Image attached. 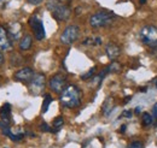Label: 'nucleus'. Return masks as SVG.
I'll list each match as a JSON object with an SVG mask.
<instances>
[{
	"instance_id": "1",
	"label": "nucleus",
	"mask_w": 157,
	"mask_h": 148,
	"mask_svg": "<svg viewBox=\"0 0 157 148\" xmlns=\"http://www.w3.org/2000/svg\"><path fill=\"white\" fill-rule=\"evenodd\" d=\"M60 105L67 109H75L81 104V93L75 86H68L60 93Z\"/></svg>"
},
{
	"instance_id": "2",
	"label": "nucleus",
	"mask_w": 157,
	"mask_h": 148,
	"mask_svg": "<svg viewBox=\"0 0 157 148\" xmlns=\"http://www.w3.org/2000/svg\"><path fill=\"white\" fill-rule=\"evenodd\" d=\"M46 7L52 13L53 18L59 20V22L68 20L70 15H71V10L67 5L60 2L59 0H47Z\"/></svg>"
},
{
	"instance_id": "3",
	"label": "nucleus",
	"mask_w": 157,
	"mask_h": 148,
	"mask_svg": "<svg viewBox=\"0 0 157 148\" xmlns=\"http://www.w3.org/2000/svg\"><path fill=\"white\" fill-rule=\"evenodd\" d=\"M139 39L146 46L154 48L157 46V27L155 25H145L139 31Z\"/></svg>"
},
{
	"instance_id": "4",
	"label": "nucleus",
	"mask_w": 157,
	"mask_h": 148,
	"mask_svg": "<svg viewBox=\"0 0 157 148\" xmlns=\"http://www.w3.org/2000/svg\"><path fill=\"white\" fill-rule=\"evenodd\" d=\"M115 17H116V16H115L113 12L99 11V12H96L94 15L91 16V18H90V24H91V27H93V28L105 27V25L110 24Z\"/></svg>"
},
{
	"instance_id": "5",
	"label": "nucleus",
	"mask_w": 157,
	"mask_h": 148,
	"mask_svg": "<svg viewBox=\"0 0 157 148\" xmlns=\"http://www.w3.org/2000/svg\"><path fill=\"white\" fill-rule=\"evenodd\" d=\"M78 35H80V29L78 25H74V24L68 25L60 35V42L63 45H71L78 40Z\"/></svg>"
},
{
	"instance_id": "6",
	"label": "nucleus",
	"mask_w": 157,
	"mask_h": 148,
	"mask_svg": "<svg viewBox=\"0 0 157 148\" xmlns=\"http://www.w3.org/2000/svg\"><path fill=\"white\" fill-rule=\"evenodd\" d=\"M29 25L32 27L33 31H34V36L36 40H44L45 39V28H44V23L42 20L36 16V15H33L30 18H29Z\"/></svg>"
},
{
	"instance_id": "7",
	"label": "nucleus",
	"mask_w": 157,
	"mask_h": 148,
	"mask_svg": "<svg viewBox=\"0 0 157 148\" xmlns=\"http://www.w3.org/2000/svg\"><path fill=\"white\" fill-rule=\"evenodd\" d=\"M48 87L51 88V91H53L55 93H62L68 87L65 76H63L62 74L55 75L53 77H51V80L48 82Z\"/></svg>"
},
{
	"instance_id": "8",
	"label": "nucleus",
	"mask_w": 157,
	"mask_h": 148,
	"mask_svg": "<svg viewBox=\"0 0 157 148\" xmlns=\"http://www.w3.org/2000/svg\"><path fill=\"white\" fill-rule=\"evenodd\" d=\"M44 87H45V75L35 74L33 76L32 81L29 82V89L32 94L38 95L40 92L44 91Z\"/></svg>"
},
{
	"instance_id": "9",
	"label": "nucleus",
	"mask_w": 157,
	"mask_h": 148,
	"mask_svg": "<svg viewBox=\"0 0 157 148\" xmlns=\"http://www.w3.org/2000/svg\"><path fill=\"white\" fill-rule=\"evenodd\" d=\"M35 75V72L30 69V68H23V69H21L18 70L15 76H13V78L16 80V81H20V82H30L32 81V78H33V76Z\"/></svg>"
},
{
	"instance_id": "10",
	"label": "nucleus",
	"mask_w": 157,
	"mask_h": 148,
	"mask_svg": "<svg viewBox=\"0 0 157 148\" xmlns=\"http://www.w3.org/2000/svg\"><path fill=\"white\" fill-rule=\"evenodd\" d=\"M12 46L11 43V39L9 36V33H7V29L2 25H0V48L2 51H6V50H10Z\"/></svg>"
},
{
	"instance_id": "11",
	"label": "nucleus",
	"mask_w": 157,
	"mask_h": 148,
	"mask_svg": "<svg viewBox=\"0 0 157 148\" xmlns=\"http://www.w3.org/2000/svg\"><path fill=\"white\" fill-rule=\"evenodd\" d=\"M105 52H106V56L110 60H115L120 57V53H121V50L117 45L113 43V42H109L105 47Z\"/></svg>"
},
{
	"instance_id": "12",
	"label": "nucleus",
	"mask_w": 157,
	"mask_h": 148,
	"mask_svg": "<svg viewBox=\"0 0 157 148\" xmlns=\"http://www.w3.org/2000/svg\"><path fill=\"white\" fill-rule=\"evenodd\" d=\"M7 33H9V36L11 40H18L21 36V33H22V25L20 23H11L7 28Z\"/></svg>"
},
{
	"instance_id": "13",
	"label": "nucleus",
	"mask_w": 157,
	"mask_h": 148,
	"mask_svg": "<svg viewBox=\"0 0 157 148\" xmlns=\"http://www.w3.org/2000/svg\"><path fill=\"white\" fill-rule=\"evenodd\" d=\"M0 118H1V120L10 122V119H11V105L10 104L2 105V107L0 109Z\"/></svg>"
},
{
	"instance_id": "14",
	"label": "nucleus",
	"mask_w": 157,
	"mask_h": 148,
	"mask_svg": "<svg viewBox=\"0 0 157 148\" xmlns=\"http://www.w3.org/2000/svg\"><path fill=\"white\" fill-rule=\"evenodd\" d=\"M33 45V37L29 34H25L24 36L21 39L20 42V50L21 51H28Z\"/></svg>"
},
{
	"instance_id": "15",
	"label": "nucleus",
	"mask_w": 157,
	"mask_h": 148,
	"mask_svg": "<svg viewBox=\"0 0 157 148\" xmlns=\"http://www.w3.org/2000/svg\"><path fill=\"white\" fill-rule=\"evenodd\" d=\"M113 109H114V99H113V98H108V99L104 101L103 106H101L103 114H104V116H109L110 112L113 111Z\"/></svg>"
},
{
	"instance_id": "16",
	"label": "nucleus",
	"mask_w": 157,
	"mask_h": 148,
	"mask_svg": "<svg viewBox=\"0 0 157 148\" xmlns=\"http://www.w3.org/2000/svg\"><path fill=\"white\" fill-rule=\"evenodd\" d=\"M51 102H52V96H51L50 94H46V95H45V98H44L42 107H41L42 113H46V112L48 111V106L51 105Z\"/></svg>"
},
{
	"instance_id": "17",
	"label": "nucleus",
	"mask_w": 157,
	"mask_h": 148,
	"mask_svg": "<svg viewBox=\"0 0 157 148\" xmlns=\"http://www.w3.org/2000/svg\"><path fill=\"white\" fill-rule=\"evenodd\" d=\"M63 124H64L63 117H57V118L53 120V129H51V131H52V132H57V131L62 128Z\"/></svg>"
},
{
	"instance_id": "18",
	"label": "nucleus",
	"mask_w": 157,
	"mask_h": 148,
	"mask_svg": "<svg viewBox=\"0 0 157 148\" xmlns=\"http://www.w3.org/2000/svg\"><path fill=\"white\" fill-rule=\"evenodd\" d=\"M23 136H24V132L21 131V130L16 131V132H15L13 130H11V132H10V135H9V137H10L12 141H20V140L23 139Z\"/></svg>"
},
{
	"instance_id": "19",
	"label": "nucleus",
	"mask_w": 157,
	"mask_h": 148,
	"mask_svg": "<svg viewBox=\"0 0 157 148\" xmlns=\"http://www.w3.org/2000/svg\"><path fill=\"white\" fill-rule=\"evenodd\" d=\"M141 120H143V124L145 125V127H149V125H151L152 123H154V119H152V116L150 114V113H143V118H141Z\"/></svg>"
},
{
	"instance_id": "20",
	"label": "nucleus",
	"mask_w": 157,
	"mask_h": 148,
	"mask_svg": "<svg viewBox=\"0 0 157 148\" xmlns=\"http://www.w3.org/2000/svg\"><path fill=\"white\" fill-rule=\"evenodd\" d=\"M106 70H108V72H118L120 70H121V65L116 63V61H113L108 68H106Z\"/></svg>"
},
{
	"instance_id": "21",
	"label": "nucleus",
	"mask_w": 157,
	"mask_h": 148,
	"mask_svg": "<svg viewBox=\"0 0 157 148\" xmlns=\"http://www.w3.org/2000/svg\"><path fill=\"white\" fill-rule=\"evenodd\" d=\"M96 70H97V68H96V66H93V68H92V69H90L86 74L81 75V80H88V78L93 77L94 74H96Z\"/></svg>"
},
{
	"instance_id": "22",
	"label": "nucleus",
	"mask_w": 157,
	"mask_h": 148,
	"mask_svg": "<svg viewBox=\"0 0 157 148\" xmlns=\"http://www.w3.org/2000/svg\"><path fill=\"white\" fill-rule=\"evenodd\" d=\"M129 148H144V146H143V143H141V142H139V141H134V142H132V143L129 145Z\"/></svg>"
},
{
	"instance_id": "23",
	"label": "nucleus",
	"mask_w": 157,
	"mask_h": 148,
	"mask_svg": "<svg viewBox=\"0 0 157 148\" xmlns=\"http://www.w3.org/2000/svg\"><path fill=\"white\" fill-rule=\"evenodd\" d=\"M40 130H41V131H51V128L48 127V124H47V123H45V122H44V123H41V124H40Z\"/></svg>"
},
{
	"instance_id": "24",
	"label": "nucleus",
	"mask_w": 157,
	"mask_h": 148,
	"mask_svg": "<svg viewBox=\"0 0 157 148\" xmlns=\"http://www.w3.org/2000/svg\"><path fill=\"white\" fill-rule=\"evenodd\" d=\"M133 116V111L132 110H126V111L122 113V116L121 117H126V118H131Z\"/></svg>"
},
{
	"instance_id": "25",
	"label": "nucleus",
	"mask_w": 157,
	"mask_h": 148,
	"mask_svg": "<svg viewBox=\"0 0 157 148\" xmlns=\"http://www.w3.org/2000/svg\"><path fill=\"white\" fill-rule=\"evenodd\" d=\"M152 116L155 117V120H156V125H157V104H155L154 107H152Z\"/></svg>"
},
{
	"instance_id": "26",
	"label": "nucleus",
	"mask_w": 157,
	"mask_h": 148,
	"mask_svg": "<svg viewBox=\"0 0 157 148\" xmlns=\"http://www.w3.org/2000/svg\"><path fill=\"white\" fill-rule=\"evenodd\" d=\"M27 1H28L29 4H32V5H39L42 0H27Z\"/></svg>"
},
{
	"instance_id": "27",
	"label": "nucleus",
	"mask_w": 157,
	"mask_h": 148,
	"mask_svg": "<svg viewBox=\"0 0 157 148\" xmlns=\"http://www.w3.org/2000/svg\"><path fill=\"white\" fill-rule=\"evenodd\" d=\"M101 43V39L100 37H96L94 39V45H100Z\"/></svg>"
},
{
	"instance_id": "28",
	"label": "nucleus",
	"mask_w": 157,
	"mask_h": 148,
	"mask_svg": "<svg viewBox=\"0 0 157 148\" xmlns=\"http://www.w3.org/2000/svg\"><path fill=\"white\" fill-rule=\"evenodd\" d=\"M6 2H7V0H0V9H1Z\"/></svg>"
},
{
	"instance_id": "29",
	"label": "nucleus",
	"mask_w": 157,
	"mask_h": 148,
	"mask_svg": "<svg viewBox=\"0 0 157 148\" xmlns=\"http://www.w3.org/2000/svg\"><path fill=\"white\" fill-rule=\"evenodd\" d=\"M126 128H127L126 125H122V127L120 128V132H124V131H126Z\"/></svg>"
},
{
	"instance_id": "30",
	"label": "nucleus",
	"mask_w": 157,
	"mask_h": 148,
	"mask_svg": "<svg viewBox=\"0 0 157 148\" xmlns=\"http://www.w3.org/2000/svg\"><path fill=\"white\" fill-rule=\"evenodd\" d=\"M2 61H4V56H2V53L0 52V65L2 64Z\"/></svg>"
},
{
	"instance_id": "31",
	"label": "nucleus",
	"mask_w": 157,
	"mask_h": 148,
	"mask_svg": "<svg viewBox=\"0 0 157 148\" xmlns=\"http://www.w3.org/2000/svg\"><path fill=\"white\" fill-rule=\"evenodd\" d=\"M140 110H141V109H140V107H139V106H138L137 109H136V110H134V112H136V113H137V114H140Z\"/></svg>"
},
{
	"instance_id": "32",
	"label": "nucleus",
	"mask_w": 157,
	"mask_h": 148,
	"mask_svg": "<svg viewBox=\"0 0 157 148\" xmlns=\"http://www.w3.org/2000/svg\"><path fill=\"white\" fill-rule=\"evenodd\" d=\"M131 99H132V96H127V98L124 99V104H127V102H128V101H129Z\"/></svg>"
},
{
	"instance_id": "33",
	"label": "nucleus",
	"mask_w": 157,
	"mask_h": 148,
	"mask_svg": "<svg viewBox=\"0 0 157 148\" xmlns=\"http://www.w3.org/2000/svg\"><path fill=\"white\" fill-rule=\"evenodd\" d=\"M152 51H154V54H155V56H157V46L152 48Z\"/></svg>"
},
{
	"instance_id": "34",
	"label": "nucleus",
	"mask_w": 157,
	"mask_h": 148,
	"mask_svg": "<svg viewBox=\"0 0 157 148\" xmlns=\"http://www.w3.org/2000/svg\"><path fill=\"white\" fill-rule=\"evenodd\" d=\"M59 1H60V2H63V4H64V2H70V1H71V0H59Z\"/></svg>"
},
{
	"instance_id": "35",
	"label": "nucleus",
	"mask_w": 157,
	"mask_h": 148,
	"mask_svg": "<svg viewBox=\"0 0 157 148\" xmlns=\"http://www.w3.org/2000/svg\"><path fill=\"white\" fill-rule=\"evenodd\" d=\"M139 2L143 5V4H145V2H146V0H139Z\"/></svg>"
},
{
	"instance_id": "36",
	"label": "nucleus",
	"mask_w": 157,
	"mask_h": 148,
	"mask_svg": "<svg viewBox=\"0 0 157 148\" xmlns=\"http://www.w3.org/2000/svg\"><path fill=\"white\" fill-rule=\"evenodd\" d=\"M145 91H146V88H140V92L145 93Z\"/></svg>"
},
{
	"instance_id": "37",
	"label": "nucleus",
	"mask_w": 157,
	"mask_h": 148,
	"mask_svg": "<svg viewBox=\"0 0 157 148\" xmlns=\"http://www.w3.org/2000/svg\"><path fill=\"white\" fill-rule=\"evenodd\" d=\"M156 87H157V82H156Z\"/></svg>"
}]
</instances>
